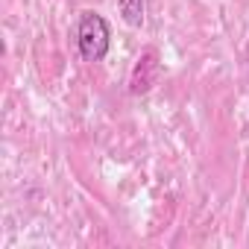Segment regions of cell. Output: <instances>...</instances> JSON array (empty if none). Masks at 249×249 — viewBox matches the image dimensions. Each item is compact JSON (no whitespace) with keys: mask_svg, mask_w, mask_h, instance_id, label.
Returning <instances> with one entry per match:
<instances>
[{"mask_svg":"<svg viewBox=\"0 0 249 249\" xmlns=\"http://www.w3.org/2000/svg\"><path fill=\"white\" fill-rule=\"evenodd\" d=\"M111 44L108 21L100 12H82L76 24V47L85 62H103Z\"/></svg>","mask_w":249,"mask_h":249,"instance_id":"obj_1","label":"cell"},{"mask_svg":"<svg viewBox=\"0 0 249 249\" xmlns=\"http://www.w3.org/2000/svg\"><path fill=\"white\" fill-rule=\"evenodd\" d=\"M159 71H161V65H159V56H156V50H147V53L138 59L135 71H132L129 91H132V94H147V91L156 85V79H159Z\"/></svg>","mask_w":249,"mask_h":249,"instance_id":"obj_2","label":"cell"},{"mask_svg":"<svg viewBox=\"0 0 249 249\" xmlns=\"http://www.w3.org/2000/svg\"><path fill=\"white\" fill-rule=\"evenodd\" d=\"M117 9H120L123 21H126L129 27H141L144 24V12H147L144 0H117Z\"/></svg>","mask_w":249,"mask_h":249,"instance_id":"obj_3","label":"cell"}]
</instances>
